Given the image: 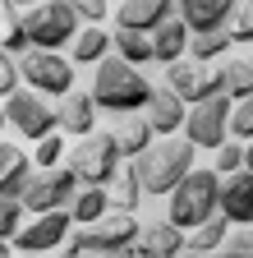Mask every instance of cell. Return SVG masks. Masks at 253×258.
Instances as JSON below:
<instances>
[{
  "instance_id": "20",
  "label": "cell",
  "mask_w": 253,
  "mask_h": 258,
  "mask_svg": "<svg viewBox=\"0 0 253 258\" xmlns=\"http://www.w3.org/2000/svg\"><path fill=\"white\" fill-rule=\"evenodd\" d=\"M33 171V161L19 143H0V199H19V189Z\"/></svg>"
},
{
  "instance_id": "33",
  "label": "cell",
  "mask_w": 253,
  "mask_h": 258,
  "mask_svg": "<svg viewBox=\"0 0 253 258\" xmlns=\"http://www.w3.org/2000/svg\"><path fill=\"white\" fill-rule=\"evenodd\" d=\"M221 253H226V258H253V226H239V231H230L226 244H221Z\"/></svg>"
},
{
  "instance_id": "37",
  "label": "cell",
  "mask_w": 253,
  "mask_h": 258,
  "mask_svg": "<svg viewBox=\"0 0 253 258\" xmlns=\"http://www.w3.org/2000/svg\"><path fill=\"white\" fill-rule=\"evenodd\" d=\"M69 5H74V14L88 19V23H102V19H106V0H69Z\"/></svg>"
},
{
  "instance_id": "11",
  "label": "cell",
  "mask_w": 253,
  "mask_h": 258,
  "mask_svg": "<svg viewBox=\"0 0 253 258\" xmlns=\"http://www.w3.org/2000/svg\"><path fill=\"white\" fill-rule=\"evenodd\" d=\"M74 231V221H69V212L65 208H55V212H37L33 221H23L19 231H14V249H23V253H51V249H60L65 244V235Z\"/></svg>"
},
{
  "instance_id": "32",
  "label": "cell",
  "mask_w": 253,
  "mask_h": 258,
  "mask_svg": "<svg viewBox=\"0 0 253 258\" xmlns=\"http://www.w3.org/2000/svg\"><path fill=\"white\" fill-rule=\"evenodd\" d=\"M239 166H244V143L239 139H226V143L216 148V175H230Z\"/></svg>"
},
{
  "instance_id": "4",
  "label": "cell",
  "mask_w": 253,
  "mask_h": 258,
  "mask_svg": "<svg viewBox=\"0 0 253 258\" xmlns=\"http://www.w3.org/2000/svg\"><path fill=\"white\" fill-rule=\"evenodd\" d=\"M216 189H221V175L216 171H189L175 189H171V226L175 231H194L207 217H216Z\"/></svg>"
},
{
  "instance_id": "8",
  "label": "cell",
  "mask_w": 253,
  "mask_h": 258,
  "mask_svg": "<svg viewBox=\"0 0 253 258\" xmlns=\"http://www.w3.org/2000/svg\"><path fill=\"white\" fill-rule=\"evenodd\" d=\"M134 235H138L134 212H102L97 221H88L83 231H78V249L83 253L115 258V253H129L134 249Z\"/></svg>"
},
{
  "instance_id": "16",
  "label": "cell",
  "mask_w": 253,
  "mask_h": 258,
  "mask_svg": "<svg viewBox=\"0 0 253 258\" xmlns=\"http://www.w3.org/2000/svg\"><path fill=\"white\" fill-rule=\"evenodd\" d=\"M147 42H152V60L156 64H171V60H184V46H189V28L180 14L161 19L152 32H147Z\"/></svg>"
},
{
  "instance_id": "15",
  "label": "cell",
  "mask_w": 253,
  "mask_h": 258,
  "mask_svg": "<svg viewBox=\"0 0 253 258\" xmlns=\"http://www.w3.org/2000/svg\"><path fill=\"white\" fill-rule=\"evenodd\" d=\"M134 249H138V258H180L184 231H175L171 221H147V226H138Z\"/></svg>"
},
{
  "instance_id": "13",
  "label": "cell",
  "mask_w": 253,
  "mask_h": 258,
  "mask_svg": "<svg viewBox=\"0 0 253 258\" xmlns=\"http://www.w3.org/2000/svg\"><path fill=\"white\" fill-rule=\"evenodd\" d=\"M216 212L221 221H235V226H253V171H230L221 175V189H216Z\"/></svg>"
},
{
  "instance_id": "43",
  "label": "cell",
  "mask_w": 253,
  "mask_h": 258,
  "mask_svg": "<svg viewBox=\"0 0 253 258\" xmlns=\"http://www.w3.org/2000/svg\"><path fill=\"white\" fill-rule=\"evenodd\" d=\"M248 64H253V55H248Z\"/></svg>"
},
{
  "instance_id": "6",
  "label": "cell",
  "mask_w": 253,
  "mask_h": 258,
  "mask_svg": "<svg viewBox=\"0 0 253 258\" xmlns=\"http://www.w3.org/2000/svg\"><path fill=\"white\" fill-rule=\"evenodd\" d=\"M78 194V180L69 166H46V171H28L23 189H19V203L23 212H55V208H65L69 199Z\"/></svg>"
},
{
  "instance_id": "39",
  "label": "cell",
  "mask_w": 253,
  "mask_h": 258,
  "mask_svg": "<svg viewBox=\"0 0 253 258\" xmlns=\"http://www.w3.org/2000/svg\"><path fill=\"white\" fill-rule=\"evenodd\" d=\"M244 171H253V139L244 143Z\"/></svg>"
},
{
  "instance_id": "3",
  "label": "cell",
  "mask_w": 253,
  "mask_h": 258,
  "mask_svg": "<svg viewBox=\"0 0 253 258\" xmlns=\"http://www.w3.org/2000/svg\"><path fill=\"white\" fill-rule=\"evenodd\" d=\"M19 23L33 51H60L78 32V14L69 0H37V5H28V14H19Z\"/></svg>"
},
{
  "instance_id": "42",
  "label": "cell",
  "mask_w": 253,
  "mask_h": 258,
  "mask_svg": "<svg viewBox=\"0 0 253 258\" xmlns=\"http://www.w3.org/2000/svg\"><path fill=\"white\" fill-rule=\"evenodd\" d=\"M0 129H5V111H0Z\"/></svg>"
},
{
  "instance_id": "17",
  "label": "cell",
  "mask_w": 253,
  "mask_h": 258,
  "mask_svg": "<svg viewBox=\"0 0 253 258\" xmlns=\"http://www.w3.org/2000/svg\"><path fill=\"white\" fill-rule=\"evenodd\" d=\"M60 129H65V134H74V139H83V134H92V129H97V102H92L88 92H65L60 97Z\"/></svg>"
},
{
  "instance_id": "35",
  "label": "cell",
  "mask_w": 253,
  "mask_h": 258,
  "mask_svg": "<svg viewBox=\"0 0 253 258\" xmlns=\"http://www.w3.org/2000/svg\"><path fill=\"white\" fill-rule=\"evenodd\" d=\"M60 152H65V139H60V129H51L46 139H37V161H42V171H46V166H60Z\"/></svg>"
},
{
  "instance_id": "19",
  "label": "cell",
  "mask_w": 253,
  "mask_h": 258,
  "mask_svg": "<svg viewBox=\"0 0 253 258\" xmlns=\"http://www.w3.org/2000/svg\"><path fill=\"white\" fill-rule=\"evenodd\" d=\"M175 5L189 32H207V28H226V14L235 0H175Z\"/></svg>"
},
{
  "instance_id": "31",
  "label": "cell",
  "mask_w": 253,
  "mask_h": 258,
  "mask_svg": "<svg viewBox=\"0 0 253 258\" xmlns=\"http://www.w3.org/2000/svg\"><path fill=\"white\" fill-rule=\"evenodd\" d=\"M0 46H5L10 55H23V51H28L23 23H19V10H10V5H5V42H0Z\"/></svg>"
},
{
  "instance_id": "2",
  "label": "cell",
  "mask_w": 253,
  "mask_h": 258,
  "mask_svg": "<svg viewBox=\"0 0 253 258\" xmlns=\"http://www.w3.org/2000/svg\"><path fill=\"white\" fill-rule=\"evenodd\" d=\"M152 83L143 79V70L124 64L120 55H102L97 60V74H92V102L102 111H115V115H129V111H143Z\"/></svg>"
},
{
  "instance_id": "1",
  "label": "cell",
  "mask_w": 253,
  "mask_h": 258,
  "mask_svg": "<svg viewBox=\"0 0 253 258\" xmlns=\"http://www.w3.org/2000/svg\"><path fill=\"white\" fill-rule=\"evenodd\" d=\"M189 171H194V143L189 139H161V143H147L134 157V180L143 194H171Z\"/></svg>"
},
{
  "instance_id": "25",
  "label": "cell",
  "mask_w": 253,
  "mask_h": 258,
  "mask_svg": "<svg viewBox=\"0 0 253 258\" xmlns=\"http://www.w3.org/2000/svg\"><path fill=\"white\" fill-rule=\"evenodd\" d=\"M147 143H152V124H147L138 111H129V115L120 120V129H115V148H120V152H129V157H138Z\"/></svg>"
},
{
  "instance_id": "9",
  "label": "cell",
  "mask_w": 253,
  "mask_h": 258,
  "mask_svg": "<svg viewBox=\"0 0 253 258\" xmlns=\"http://www.w3.org/2000/svg\"><path fill=\"white\" fill-rule=\"evenodd\" d=\"M0 111H5V124H14L23 139H46L51 129H60V115H55V106L46 102L42 92H23V88H14L5 102H0Z\"/></svg>"
},
{
  "instance_id": "24",
  "label": "cell",
  "mask_w": 253,
  "mask_h": 258,
  "mask_svg": "<svg viewBox=\"0 0 253 258\" xmlns=\"http://www.w3.org/2000/svg\"><path fill=\"white\" fill-rule=\"evenodd\" d=\"M111 46H115V55L124 60V64H147L152 60V42H147V32H129V28H115L111 32Z\"/></svg>"
},
{
  "instance_id": "18",
  "label": "cell",
  "mask_w": 253,
  "mask_h": 258,
  "mask_svg": "<svg viewBox=\"0 0 253 258\" xmlns=\"http://www.w3.org/2000/svg\"><path fill=\"white\" fill-rule=\"evenodd\" d=\"M161 19H171V0H120L115 10V28L129 32H152Z\"/></svg>"
},
{
  "instance_id": "38",
  "label": "cell",
  "mask_w": 253,
  "mask_h": 258,
  "mask_svg": "<svg viewBox=\"0 0 253 258\" xmlns=\"http://www.w3.org/2000/svg\"><path fill=\"white\" fill-rule=\"evenodd\" d=\"M180 258H226L221 249H180Z\"/></svg>"
},
{
  "instance_id": "41",
  "label": "cell",
  "mask_w": 253,
  "mask_h": 258,
  "mask_svg": "<svg viewBox=\"0 0 253 258\" xmlns=\"http://www.w3.org/2000/svg\"><path fill=\"white\" fill-rule=\"evenodd\" d=\"M0 258H10V240H0Z\"/></svg>"
},
{
  "instance_id": "30",
  "label": "cell",
  "mask_w": 253,
  "mask_h": 258,
  "mask_svg": "<svg viewBox=\"0 0 253 258\" xmlns=\"http://www.w3.org/2000/svg\"><path fill=\"white\" fill-rule=\"evenodd\" d=\"M226 134H230V139H239V143H248V139H253V92H248V97H239V102L230 106Z\"/></svg>"
},
{
  "instance_id": "21",
  "label": "cell",
  "mask_w": 253,
  "mask_h": 258,
  "mask_svg": "<svg viewBox=\"0 0 253 258\" xmlns=\"http://www.w3.org/2000/svg\"><path fill=\"white\" fill-rule=\"evenodd\" d=\"M106 51H111V32H106L102 23H88V28H78V32H74V42H69L74 64H97Z\"/></svg>"
},
{
  "instance_id": "14",
  "label": "cell",
  "mask_w": 253,
  "mask_h": 258,
  "mask_svg": "<svg viewBox=\"0 0 253 258\" xmlns=\"http://www.w3.org/2000/svg\"><path fill=\"white\" fill-rule=\"evenodd\" d=\"M184 111H189V106L180 102V97H175L166 83H161V88H152V92H147V102H143V120L152 124V134H161V139H171L175 129L184 124Z\"/></svg>"
},
{
  "instance_id": "27",
  "label": "cell",
  "mask_w": 253,
  "mask_h": 258,
  "mask_svg": "<svg viewBox=\"0 0 253 258\" xmlns=\"http://www.w3.org/2000/svg\"><path fill=\"white\" fill-rule=\"evenodd\" d=\"M226 235H230V221H221V217H207L203 226H194V231H189L184 249H221V244H226Z\"/></svg>"
},
{
  "instance_id": "28",
  "label": "cell",
  "mask_w": 253,
  "mask_h": 258,
  "mask_svg": "<svg viewBox=\"0 0 253 258\" xmlns=\"http://www.w3.org/2000/svg\"><path fill=\"white\" fill-rule=\"evenodd\" d=\"M226 32H230V42H253V0H235L230 14H226Z\"/></svg>"
},
{
  "instance_id": "23",
  "label": "cell",
  "mask_w": 253,
  "mask_h": 258,
  "mask_svg": "<svg viewBox=\"0 0 253 258\" xmlns=\"http://www.w3.org/2000/svg\"><path fill=\"white\" fill-rule=\"evenodd\" d=\"M69 203H74V208H69V221H74V226H88V221H97L102 212H111L106 189H102V184H83Z\"/></svg>"
},
{
  "instance_id": "5",
  "label": "cell",
  "mask_w": 253,
  "mask_h": 258,
  "mask_svg": "<svg viewBox=\"0 0 253 258\" xmlns=\"http://www.w3.org/2000/svg\"><path fill=\"white\" fill-rule=\"evenodd\" d=\"M69 171H74L78 184H111L115 171H120L115 134H106V129H92V134H83V139L69 148Z\"/></svg>"
},
{
  "instance_id": "29",
  "label": "cell",
  "mask_w": 253,
  "mask_h": 258,
  "mask_svg": "<svg viewBox=\"0 0 253 258\" xmlns=\"http://www.w3.org/2000/svg\"><path fill=\"white\" fill-rule=\"evenodd\" d=\"M138 199H143V189H138L134 171H124V175L115 180V189L106 194V203H111L115 212H138Z\"/></svg>"
},
{
  "instance_id": "10",
  "label": "cell",
  "mask_w": 253,
  "mask_h": 258,
  "mask_svg": "<svg viewBox=\"0 0 253 258\" xmlns=\"http://www.w3.org/2000/svg\"><path fill=\"white\" fill-rule=\"evenodd\" d=\"M230 97H207V102H198L194 111H184V139L194 143V148H221L230 134H226V120H230Z\"/></svg>"
},
{
  "instance_id": "44",
  "label": "cell",
  "mask_w": 253,
  "mask_h": 258,
  "mask_svg": "<svg viewBox=\"0 0 253 258\" xmlns=\"http://www.w3.org/2000/svg\"><path fill=\"white\" fill-rule=\"evenodd\" d=\"M74 258H83V253H74Z\"/></svg>"
},
{
  "instance_id": "40",
  "label": "cell",
  "mask_w": 253,
  "mask_h": 258,
  "mask_svg": "<svg viewBox=\"0 0 253 258\" xmlns=\"http://www.w3.org/2000/svg\"><path fill=\"white\" fill-rule=\"evenodd\" d=\"M0 5H10V10H23V5H37V0H0Z\"/></svg>"
},
{
  "instance_id": "26",
  "label": "cell",
  "mask_w": 253,
  "mask_h": 258,
  "mask_svg": "<svg viewBox=\"0 0 253 258\" xmlns=\"http://www.w3.org/2000/svg\"><path fill=\"white\" fill-rule=\"evenodd\" d=\"M216 79H221V97L239 102V97L253 92V64H248V60H226V64L216 70Z\"/></svg>"
},
{
  "instance_id": "34",
  "label": "cell",
  "mask_w": 253,
  "mask_h": 258,
  "mask_svg": "<svg viewBox=\"0 0 253 258\" xmlns=\"http://www.w3.org/2000/svg\"><path fill=\"white\" fill-rule=\"evenodd\" d=\"M19 226H23V203L19 199H0V240H14Z\"/></svg>"
},
{
  "instance_id": "36",
  "label": "cell",
  "mask_w": 253,
  "mask_h": 258,
  "mask_svg": "<svg viewBox=\"0 0 253 258\" xmlns=\"http://www.w3.org/2000/svg\"><path fill=\"white\" fill-rule=\"evenodd\" d=\"M14 88H19V60L0 46V97H10Z\"/></svg>"
},
{
  "instance_id": "12",
  "label": "cell",
  "mask_w": 253,
  "mask_h": 258,
  "mask_svg": "<svg viewBox=\"0 0 253 258\" xmlns=\"http://www.w3.org/2000/svg\"><path fill=\"white\" fill-rule=\"evenodd\" d=\"M166 88L184 106H198V102H207V97L221 92V79H216V70H207L198 60H171L166 64Z\"/></svg>"
},
{
  "instance_id": "7",
  "label": "cell",
  "mask_w": 253,
  "mask_h": 258,
  "mask_svg": "<svg viewBox=\"0 0 253 258\" xmlns=\"http://www.w3.org/2000/svg\"><path fill=\"white\" fill-rule=\"evenodd\" d=\"M14 60H19V79L33 92H42V97H65L74 88V64L60 51H33V46H28Z\"/></svg>"
},
{
  "instance_id": "22",
  "label": "cell",
  "mask_w": 253,
  "mask_h": 258,
  "mask_svg": "<svg viewBox=\"0 0 253 258\" xmlns=\"http://www.w3.org/2000/svg\"><path fill=\"white\" fill-rule=\"evenodd\" d=\"M235 42H230V32L226 28H207V32H189V55H194L198 64H212V60H221V55H226Z\"/></svg>"
}]
</instances>
